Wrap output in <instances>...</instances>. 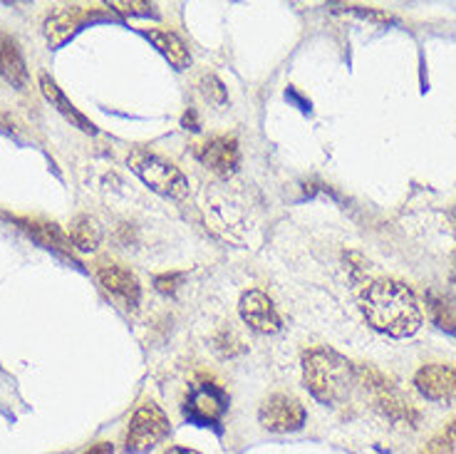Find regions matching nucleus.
<instances>
[{
    "label": "nucleus",
    "mask_w": 456,
    "mask_h": 454,
    "mask_svg": "<svg viewBox=\"0 0 456 454\" xmlns=\"http://www.w3.org/2000/svg\"><path fill=\"white\" fill-rule=\"evenodd\" d=\"M357 380H362L365 390L372 395V402L387 415L389 420L407 422V425L417 422V412L411 409L410 402L404 400L399 387L389 380L387 375L379 373L375 367H357Z\"/></svg>",
    "instance_id": "nucleus-6"
},
{
    "label": "nucleus",
    "mask_w": 456,
    "mask_h": 454,
    "mask_svg": "<svg viewBox=\"0 0 456 454\" xmlns=\"http://www.w3.org/2000/svg\"><path fill=\"white\" fill-rule=\"evenodd\" d=\"M419 395L432 402H456V365L429 363L414 375Z\"/></svg>",
    "instance_id": "nucleus-8"
},
{
    "label": "nucleus",
    "mask_w": 456,
    "mask_h": 454,
    "mask_svg": "<svg viewBox=\"0 0 456 454\" xmlns=\"http://www.w3.org/2000/svg\"><path fill=\"white\" fill-rule=\"evenodd\" d=\"M18 224L23 228H28L35 239L40 241L43 246H47V249L65 251V253H69V249H72V246H69V236H65L57 224H28V221H18Z\"/></svg>",
    "instance_id": "nucleus-18"
},
{
    "label": "nucleus",
    "mask_w": 456,
    "mask_h": 454,
    "mask_svg": "<svg viewBox=\"0 0 456 454\" xmlns=\"http://www.w3.org/2000/svg\"><path fill=\"white\" fill-rule=\"evenodd\" d=\"M183 127H186V129H191V132H199V129H201V127H199V122H196L194 112L183 114Z\"/></svg>",
    "instance_id": "nucleus-25"
},
{
    "label": "nucleus",
    "mask_w": 456,
    "mask_h": 454,
    "mask_svg": "<svg viewBox=\"0 0 456 454\" xmlns=\"http://www.w3.org/2000/svg\"><path fill=\"white\" fill-rule=\"evenodd\" d=\"M85 18H87V12L80 11V8H75V5H72V8H69V5L57 8V11L45 21V35L47 40H50V45H62L69 35L80 30V25Z\"/></svg>",
    "instance_id": "nucleus-13"
},
{
    "label": "nucleus",
    "mask_w": 456,
    "mask_h": 454,
    "mask_svg": "<svg viewBox=\"0 0 456 454\" xmlns=\"http://www.w3.org/2000/svg\"><path fill=\"white\" fill-rule=\"evenodd\" d=\"M182 409L183 417L194 425H201V427L216 425L228 409L226 390L216 383H211V380H196L183 395Z\"/></svg>",
    "instance_id": "nucleus-5"
},
{
    "label": "nucleus",
    "mask_w": 456,
    "mask_h": 454,
    "mask_svg": "<svg viewBox=\"0 0 456 454\" xmlns=\"http://www.w3.org/2000/svg\"><path fill=\"white\" fill-rule=\"evenodd\" d=\"M335 8H345L347 12H354L365 21H372V23H392V15L382 11H375V8H365V5H335Z\"/></svg>",
    "instance_id": "nucleus-22"
},
{
    "label": "nucleus",
    "mask_w": 456,
    "mask_h": 454,
    "mask_svg": "<svg viewBox=\"0 0 456 454\" xmlns=\"http://www.w3.org/2000/svg\"><path fill=\"white\" fill-rule=\"evenodd\" d=\"M201 92L206 95V100L214 104H226L228 95H226V87H224V82L218 80L216 75H204L201 78Z\"/></svg>",
    "instance_id": "nucleus-20"
},
{
    "label": "nucleus",
    "mask_w": 456,
    "mask_h": 454,
    "mask_svg": "<svg viewBox=\"0 0 456 454\" xmlns=\"http://www.w3.org/2000/svg\"><path fill=\"white\" fill-rule=\"evenodd\" d=\"M182 273H167V276H157V278H154V285H157L159 293H174L176 285L182 284Z\"/></svg>",
    "instance_id": "nucleus-23"
},
{
    "label": "nucleus",
    "mask_w": 456,
    "mask_h": 454,
    "mask_svg": "<svg viewBox=\"0 0 456 454\" xmlns=\"http://www.w3.org/2000/svg\"><path fill=\"white\" fill-rule=\"evenodd\" d=\"M427 306L432 313V320L446 333H454L456 335V301L452 295L446 293H427Z\"/></svg>",
    "instance_id": "nucleus-17"
},
{
    "label": "nucleus",
    "mask_w": 456,
    "mask_h": 454,
    "mask_svg": "<svg viewBox=\"0 0 456 454\" xmlns=\"http://www.w3.org/2000/svg\"><path fill=\"white\" fill-rule=\"evenodd\" d=\"M100 239H102V231L97 227V221L90 219V216H75L69 221V244L77 251L90 253V251L100 246Z\"/></svg>",
    "instance_id": "nucleus-16"
},
{
    "label": "nucleus",
    "mask_w": 456,
    "mask_h": 454,
    "mask_svg": "<svg viewBox=\"0 0 456 454\" xmlns=\"http://www.w3.org/2000/svg\"><path fill=\"white\" fill-rule=\"evenodd\" d=\"M167 454H199L196 450H186V447H171Z\"/></svg>",
    "instance_id": "nucleus-26"
},
{
    "label": "nucleus",
    "mask_w": 456,
    "mask_h": 454,
    "mask_svg": "<svg viewBox=\"0 0 456 454\" xmlns=\"http://www.w3.org/2000/svg\"><path fill=\"white\" fill-rule=\"evenodd\" d=\"M305 417L308 412L303 408V402L285 392H275L271 398H265L258 409V422L263 425V430L275 432V434L300 430L305 425Z\"/></svg>",
    "instance_id": "nucleus-7"
},
{
    "label": "nucleus",
    "mask_w": 456,
    "mask_h": 454,
    "mask_svg": "<svg viewBox=\"0 0 456 454\" xmlns=\"http://www.w3.org/2000/svg\"><path fill=\"white\" fill-rule=\"evenodd\" d=\"M85 454H114V447L110 442H97L94 447H90Z\"/></svg>",
    "instance_id": "nucleus-24"
},
{
    "label": "nucleus",
    "mask_w": 456,
    "mask_h": 454,
    "mask_svg": "<svg viewBox=\"0 0 456 454\" xmlns=\"http://www.w3.org/2000/svg\"><path fill=\"white\" fill-rule=\"evenodd\" d=\"M147 37L176 70H186L191 65L189 47L183 45V40L179 35L169 33V30H147Z\"/></svg>",
    "instance_id": "nucleus-15"
},
{
    "label": "nucleus",
    "mask_w": 456,
    "mask_h": 454,
    "mask_svg": "<svg viewBox=\"0 0 456 454\" xmlns=\"http://www.w3.org/2000/svg\"><path fill=\"white\" fill-rule=\"evenodd\" d=\"M201 161L218 177H231L239 169L240 152L233 136H216L201 149Z\"/></svg>",
    "instance_id": "nucleus-11"
},
{
    "label": "nucleus",
    "mask_w": 456,
    "mask_h": 454,
    "mask_svg": "<svg viewBox=\"0 0 456 454\" xmlns=\"http://www.w3.org/2000/svg\"><path fill=\"white\" fill-rule=\"evenodd\" d=\"M365 320L389 338L414 335L422 326V308L410 285L395 278H377L360 293Z\"/></svg>",
    "instance_id": "nucleus-1"
},
{
    "label": "nucleus",
    "mask_w": 456,
    "mask_h": 454,
    "mask_svg": "<svg viewBox=\"0 0 456 454\" xmlns=\"http://www.w3.org/2000/svg\"><path fill=\"white\" fill-rule=\"evenodd\" d=\"M303 380L313 398L325 405H338L357 383V367L332 348L315 345L303 352Z\"/></svg>",
    "instance_id": "nucleus-2"
},
{
    "label": "nucleus",
    "mask_w": 456,
    "mask_h": 454,
    "mask_svg": "<svg viewBox=\"0 0 456 454\" xmlns=\"http://www.w3.org/2000/svg\"><path fill=\"white\" fill-rule=\"evenodd\" d=\"M0 75L11 82L15 90L28 87V68H25L23 53L18 43L5 33H0Z\"/></svg>",
    "instance_id": "nucleus-12"
},
{
    "label": "nucleus",
    "mask_w": 456,
    "mask_h": 454,
    "mask_svg": "<svg viewBox=\"0 0 456 454\" xmlns=\"http://www.w3.org/2000/svg\"><path fill=\"white\" fill-rule=\"evenodd\" d=\"M454 281H456V259H454Z\"/></svg>",
    "instance_id": "nucleus-27"
},
{
    "label": "nucleus",
    "mask_w": 456,
    "mask_h": 454,
    "mask_svg": "<svg viewBox=\"0 0 456 454\" xmlns=\"http://www.w3.org/2000/svg\"><path fill=\"white\" fill-rule=\"evenodd\" d=\"M171 432L167 412L157 402H144L134 409L132 420L126 425L125 450L132 454H147L161 444Z\"/></svg>",
    "instance_id": "nucleus-4"
},
{
    "label": "nucleus",
    "mask_w": 456,
    "mask_h": 454,
    "mask_svg": "<svg viewBox=\"0 0 456 454\" xmlns=\"http://www.w3.org/2000/svg\"><path fill=\"white\" fill-rule=\"evenodd\" d=\"M97 281L104 291L122 301L126 308H137L142 298V285L139 278L132 271L122 268L119 263H100L97 266Z\"/></svg>",
    "instance_id": "nucleus-10"
},
{
    "label": "nucleus",
    "mask_w": 456,
    "mask_h": 454,
    "mask_svg": "<svg viewBox=\"0 0 456 454\" xmlns=\"http://www.w3.org/2000/svg\"><path fill=\"white\" fill-rule=\"evenodd\" d=\"M40 90H43V95H45L50 103L55 104L57 112L62 114V117H68L72 125L80 127L82 132H87V135H97V127L92 125L90 120H87V117H85L75 104L69 103L68 97L62 95V90L57 87V82L53 80L47 72H40Z\"/></svg>",
    "instance_id": "nucleus-14"
},
{
    "label": "nucleus",
    "mask_w": 456,
    "mask_h": 454,
    "mask_svg": "<svg viewBox=\"0 0 456 454\" xmlns=\"http://www.w3.org/2000/svg\"><path fill=\"white\" fill-rule=\"evenodd\" d=\"M429 454H456V420L449 422L442 434L429 444Z\"/></svg>",
    "instance_id": "nucleus-19"
},
{
    "label": "nucleus",
    "mask_w": 456,
    "mask_h": 454,
    "mask_svg": "<svg viewBox=\"0 0 456 454\" xmlns=\"http://www.w3.org/2000/svg\"><path fill=\"white\" fill-rule=\"evenodd\" d=\"M129 167L137 174L142 182L147 184L151 192L169 196V199H183L189 194V182L183 177L179 167H174L154 152L147 149H134L129 154Z\"/></svg>",
    "instance_id": "nucleus-3"
},
{
    "label": "nucleus",
    "mask_w": 456,
    "mask_h": 454,
    "mask_svg": "<svg viewBox=\"0 0 456 454\" xmlns=\"http://www.w3.org/2000/svg\"><path fill=\"white\" fill-rule=\"evenodd\" d=\"M110 8H114L117 12H122V15H151L154 12V5L151 3H144V0H132V3H126V0H114V3H107Z\"/></svg>",
    "instance_id": "nucleus-21"
},
{
    "label": "nucleus",
    "mask_w": 456,
    "mask_h": 454,
    "mask_svg": "<svg viewBox=\"0 0 456 454\" xmlns=\"http://www.w3.org/2000/svg\"><path fill=\"white\" fill-rule=\"evenodd\" d=\"M240 318L256 333H278L281 330V316L275 310L273 301L263 291H246L240 295Z\"/></svg>",
    "instance_id": "nucleus-9"
}]
</instances>
